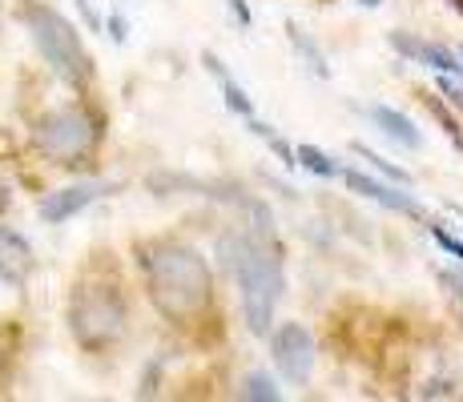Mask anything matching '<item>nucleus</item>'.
<instances>
[{
    "label": "nucleus",
    "mask_w": 463,
    "mask_h": 402,
    "mask_svg": "<svg viewBox=\"0 0 463 402\" xmlns=\"http://www.w3.org/2000/svg\"><path fill=\"white\" fill-rule=\"evenodd\" d=\"M141 266H146L149 302H154L157 314H165L169 322L185 326V322H194L210 306L213 274L198 249L177 246V241H157V246L146 249Z\"/></svg>",
    "instance_id": "nucleus-1"
},
{
    "label": "nucleus",
    "mask_w": 463,
    "mask_h": 402,
    "mask_svg": "<svg viewBox=\"0 0 463 402\" xmlns=\"http://www.w3.org/2000/svg\"><path fill=\"white\" fill-rule=\"evenodd\" d=\"M222 266L238 278V290H242V314L250 334H270L274 322V306H279L282 294V254L270 238V226H258L254 234H230L222 238L218 246Z\"/></svg>",
    "instance_id": "nucleus-2"
},
{
    "label": "nucleus",
    "mask_w": 463,
    "mask_h": 402,
    "mask_svg": "<svg viewBox=\"0 0 463 402\" xmlns=\"http://www.w3.org/2000/svg\"><path fill=\"white\" fill-rule=\"evenodd\" d=\"M69 326H73L77 342L89 346V351L109 346L126 330V298H121V290L109 282L77 285L73 302H69Z\"/></svg>",
    "instance_id": "nucleus-3"
},
{
    "label": "nucleus",
    "mask_w": 463,
    "mask_h": 402,
    "mask_svg": "<svg viewBox=\"0 0 463 402\" xmlns=\"http://www.w3.org/2000/svg\"><path fill=\"white\" fill-rule=\"evenodd\" d=\"M24 24L33 33V44L52 69H57L61 80L69 85H85L89 77V57L81 49V37L73 33V24L57 13V8H44V5H29L24 8Z\"/></svg>",
    "instance_id": "nucleus-4"
},
{
    "label": "nucleus",
    "mask_w": 463,
    "mask_h": 402,
    "mask_svg": "<svg viewBox=\"0 0 463 402\" xmlns=\"http://www.w3.org/2000/svg\"><path fill=\"white\" fill-rule=\"evenodd\" d=\"M37 149L52 161H65V165H77L97 141V121L89 117L85 109H57L49 117H41L37 133H33Z\"/></svg>",
    "instance_id": "nucleus-5"
},
{
    "label": "nucleus",
    "mask_w": 463,
    "mask_h": 402,
    "mask_svg": "<svg viewBox=\"0 0 463 402\" xmlns=\"http://www.w3.org/2000/svg\"><path fill=\"white\" fill-rule=\"evenodd\" d=\"M270 351H274V366H279V374L287 382L310 379V366H315V338H310L298 322H287V326L270 338Z\"/></svg>",
    "instance_id": "nucleus-6"
},
{
    "label": "nucleus",
    "mask_w": 463,
    "mask_h": 402,
    "mask_svg": "<svg viewBox=\"0 0 463 402\" xmlns=\"http://www.w3.org/2000/svg\"><path fill=\"white\" fill-rule=\"evenodd\" d=\"M105 190H109V185H101V182L69 185V190H61V193H52V198L41 201V218H44V221H69L73 213H81L85 205H93Z\"/></svg>",
    "instance_id": "nucleus-7"
},
{
    "label": "nucleus",
    "mask_w": 463,
    "mask_h": 402,
    "mask_svg": "<svg viewBox=\"0 0 463 402\" xmlns=\"http://www.w3.org/2000/svg\"><path fill=\"white\" fill-rule=\"evenodd\" d=\"M343 182L351 185L354 193H363V198L387 205V210H395V213H411V218H423V210L411 201V193L391 190V185H383V182H371L367 173H354V169H343Z\"/></svg>",
    "instance_id": "nucleus-8"
},
{
    "label": "nucleus",
    "mask_w": 463,
    "mask_h": 402,
    "mask_svg": "<svg viewBox=\"0 0 463 402\" xmlns=\"http://www.w3.org/2000/svg\"><path fill=\"white\" fill-rule=\"evenodd\" d=\"M391 44H395L403 57H415V61H423V65H431L435 73H451V77L463 80V65L456 61V52H448L443 44L415 41V37H407V33H391Z\"/></svg>",
    "instance_id": "nucleus-9"
},
{
    "label": "nucleus",
    "mask_w": 463,
    "mask_h": 402,
    "mask_svg": "<svg viewBox=\"0 0 463 402\" xmlns=\"http://www.w3.org/2000/svg\"><path fill=\"white\" fill-rule=\"evenodd\" d=\"M29 262H33L29 241L0 226V282H21L29 274Z\"/></svg>",
    "instance_id": "nucleus-10"
},
{
    "label": "nucleus",
    "mask_w": 463,
    "mask_h": 402,
    "mask_svg": "<svg viewBox=\"0 0 463 402\" xmlns=\"http://www.w3.org/2000/svg\"><path fill=\"white\" fill-rule=\"evenodd\" d=\"M371 121H375L379 129L387 133V137H395L399 145H407V149H420V145H423L420 129H415V125L407 121L399 109H387V105H375V109H371Z\"/></svg>",
    "instance_id": "nucleus-11"
},
{
    "label": "nucleus",
    "mask_w": 463,
    "mask_h": 402,
    "mask_svg": "<svg viewBox=\"0 0 463 402\" xmlns=\"http://www.w3.org/2000/svg\"><path fill=\"white\" fill-rule=\"evenodd\" d=\"M206 65H210V73L222 80V93H226V105H230V109H234L238 117H254V105H250V97H246L242 89L234 85V77H230L226 69H222V61H218V57H210V52H206Z\"/></svg>",
    "instance_id": "nucleus-12"
},
{
    "label": "nucleus",
    "mask_w": 463,
    "mask_h": 402,
    "mask_svg": "<svg viewBox=\"0 0 463 402\" xmlns=\"http://www.w3.org/2000/svg\"><path fill=\"white\" fill-rule=\"evenodd\" d=\"M290 41H295V49L302 52V61H307V69H310V73H315V77H331V69H326L323 52H318L315 44L307 41V33H302L298 24H290Z\"/></svg>",
    "instance_id": "nucleus-13"
},
{
    "label": "nucleus",
    "mask_w": 463,
    "mask_h": 402,
    "mask_svg": "<svg viewBox=\"0 0 463 402\" xmlns=\"http://www.w3.org/2000/svg\"><path fill=\"white\" fill-rule=\"evenodd\" d=\"M298 165H307L310 173H318V177H338L343 169L335 165L331 157L323 154V149H315V145H298Z\"/></svg>",
    "instance_id": "nucleus-14"
},
{
    "label": "nucleus",
    "mask_w": 463,
    "mask_h": 402,
    "mask_svg": "<svg viewBox=\"0 0 463 402\" xmlns=\"http://www.w3.org/2000/svg\"><path fill=\"white\" fill-rule=\"evenodd\" d=\"M242 398H254V402H279L282 390L274 387L266 374H250V379L242 382Z\"/></svg>",
    "instance_id": "nucleus-15"
},
{
    "label": "nucleus",
    "mask_w": 463,
    "mask_h": 402,
    "mask_svg": "<svg viewBox=\"0 0 463 402\" xmlns=\"http://www.w3.org/2000/svg\"><path fill=\"white\" fill-rule=\"evenodd\" d=\"M354 154H359V157H367V161H371V165H375V169H379V173H387V177H391V182H399V185H407V182H411V177H407V173H403V169H395V165H391V161H383L379 154H371V149H367V145H354Z\"/></svg>",
    "instance_id": "nucleus-16"
},
{
    "label": "nucleus",
    "mask_w": 463,
    "mask_h": 402,
    "mask_svg": "<svg viewBox=\"0 0 463 402\" xmlns=\"http://www.w3.org/2000/svg\"><path fill=\"white\" fill-rule=\"evenodd\" d=\"M431 238L439 241V246L448 249V254L456 257V262H463V241H459V238H451V234H448V229H443V226H431Z\"/></svg>",
    "instance_id": "nucleus-17"
},
{
    "label": "nucleus",
    "mask_w": 463,
    "mask_h": 402,
    "mask_svg": "<svg viewBox=\"0 0 463 402\" xmlns=\"http://www.w3.org/2000/svg\"><path fill=\"white\" fill-rule=\"evenodd\" d=\"M230 8H234V16H238V21H242V24H250V13H246V5H242V0H230Z\"/></svg>",
    "instance_id": "nucleus-18"
},
{
    "label": "nucleus",
    "mask_w": 463,
    "mask_h": 402,
    "mask_svg": "<svg viewBox=\"0 0 463 402\" xmlns=\"http://www.w3.org/2000/svg\"><path fill=\"white\" fill-rule=\"evenodd\" d=\"M109 29H113V41H126V24H121L118 16H113V21H109Z\"/></svg>",
    "instance_id": "nucleus-19"
},
{
    "label": "nucleus",
    "mask_w": 463,
    "mask_h": 402,
    "mask_svg": "<svg viewBox=\"0 0 463 402\" xmlns=\"http://www.w3.org/2000/svg\"><path fill=\"white\" fill-rule=\"evenodd\" d=\"M363 5H367V8H379V0H363Z\"/></svg>",
    "instance_id": "nucleus-20"
},
{
    "label": "nucleus",
    "mask_w": 463,
    "mask_h": 402,
    "mask_svg": "<svg viewBox=\"0 0 463 402\" xmlns=\"http://www.w3.org/2000/svg\"><path fill=\"white\" fill-rule=\"evenodd\" d=\"M459 52H463V49H459Z\"/></svg>",
    "instance_id": "nucleus-21"
},
{
    "label": "nucleus",
    "mask_w": 463,
    "mask_h": 402,
    "mask_svg": "<svg viewBox=\"0 0 463 402\" xmlns=\"http://www.w3.org/2000/svg\"><path fill=\"white\" fill-rule=\"evenodd\" d=\"M459 213H463V210H459Z\"/></svg>",
    "instance_id": "nucleus-22"
}]
</instances>
